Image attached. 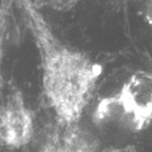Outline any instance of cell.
<instances>
[{
    "label": "cell",
    "instance_id": "cell-1",
    "mask_svg": "<svg viewBox=\"0 0 152 152\" xmlns=\"http://www.w3.org/2000/svg\"><path fill=\"white\" fill-rule=\"evenodd\" d=\"M99 75L100 68L96 63L75 50L55 48L45 55L43 88L60 122H78Z\"/></svg>",
    "mask_w": 152,
    "mask_h": 152
},
{
    "label": "cell",
    "instance_id": "cell-2",
    "mask_svg": "<svg viewBox=\"0 0 152 152\" xmlns=\"http://www.w3.org/2000/svg\"><path fill=\"white\" fill-rule=\"evenodd\" d=\"M94 121L121 123L132 130H141L152 122V74L137 72L115 95L96 105Z\"/></svg>",
    "mask_w": 152,
    "mask_h": 152
},
{
    "label": "cell",
    "instance_id": "cell-3",
    "mask_svg": "<svg viewBox=\"0 0 152 152\" xmlns=\"http://www.w3.org/2000/svg\"><path fill=\"white\" fill-rule=\"evenodd\" d=\"M33 130L31 111L20 95H12L0 111V141L6 146L20 147L32 139Z\"/></svg>",
    "mask_w": 152,
    "mask_h": 152
},
{
    "label": "cell",
    "instance_id": "cell-4",
    "mask_svg": "<svg viewBox=\"0 0 152 152\" xmlns=\"http://www.w3.org/2000/svg\"><path fill=\"white\" fill-rule=\"evenodd\" d=\"M96 142L93 135L79 126L77 122L63 123L53 126L42 146V152H95Z\"/></svg>",
    "mask_w": 152,
    "mask_h": 152
}]
</instances>
